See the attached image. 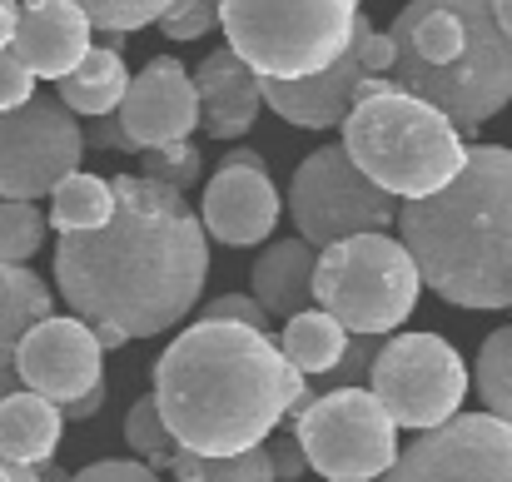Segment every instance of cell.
Returning <instances> with one entry per match:
<instances>
[{
    "instance_id": "1",
    "label": "cell",
    "mask_w": 512,
    "mask_h": 482,
    "mask_svg": "<svg viewBox=\"0 0 512 482\" xmlns=\"http://www.w3.org/2000/svg\"><path fill=\"white\" fill-rule=\"evenodd\" d=\"M115 219L95 234H60L55 284L75 319L155 338L184 319L209 279V234L189 199L145 174H115Z\"/></svg>"
},
{
    "instance_id": "2",
    "label": "cell",
    "mask_w": 512,
    "mask_h": 482,
    "mask_svg": "<svg viewBox=\"0 0 512 482\" xmlns=\"http://www.w3.org/2000/svg\"><path fill=\"white\" fill-rule=\"evenodd\" d=\"M155 403L184 453L234 458L264 448L289 413L314 403L279 338L244 323L199 319L155 358Z\"/></svg>"
},
{
    "instance_id": "3",
    "label": "cell",
    "mask_w": 512,
    "mask_h": 482,
    "mask_svg": "<svg viewBox=\"0 0 512 482\" xmlns=\"http://www.w3.org/2000/svg\"><path fill=\"white\" fill-rule=\"evenodd\" d=\"M403 249L453 309H512V150L473 145L458 179L398 209Z\"/></svg>"
},
{
    "instance_id": "4",
    "label": "cell",
    "mask_w": 512,
    "mask_h": 482,
    "mask_svg": "<svg viewBox=\"0 0 512 482\" xmlns=\"http://www.w3.org/2000/svg\"><path fill=\"white\" fill-rule=\"evenodd\" d=\"M393 85L443 110L463 135L483 130L512 100V35L493 0H408L393 25Z\"/></svg>"
},
{
    "instance_id": "5",
    "label": "cell",
    "mask_w": 512,
    "mask_h": 482,
    "mask_svg": "<svg viewBox=\"0 0 512 482\" xmlns=\"http://www.w3.org/2000/svg\"><path fill=\"white\" fill-rule=\"evenodd\" d=\"M343 150L383 194L413 204L458 179L468 164L463 130L433 110L428 100L388 85L378 95H363L343 120Z\"/></svg>"
},
{
    "instance_id": "6",
    "label": "cell",
    "mask_w": 512,
    "mask_h": 482,
    "mask_svg": "<svg viewBox=\"0 0 512 482\" xmlns=\"http://www.w3.org/2000/svg\"><path fill=\"white\" fill-rule=\"evenodd\" d=\"M358 0H224L229 50L259 80H309L339 65L358 35Z\"/></svg>"
},
{
    "instance_id": "7",
    "label": "cell",
    "mask_w": 512,
    "mask_h": 482,
    "mask_svg": "<svg viewBox=\"0 0 512 482\" xmlns=\"http://www.w3.org/2000/svg\"><path fill=\"white\" fill-rule=\"evenodd\" d=\"M418 289H423V274L413 254L403 249V239L393 234L343 239L319 254V269H314L319 309L334 314L348 333H368V338L403 328V319L418 309Z\"/></svg>"
},
{
    "instance_id": "8",
    "label": "cell",
    "mask_w": 512,
    "mask_h": 482,
    "mask_svg": "<svg viewBox=\"0 0 512 482\" xmlns=\"http://www.w3.org/2000/svg\"><path fill=\"white\" fill-rule=\"evenodd\" d=\"M294 433L309 473L324 482H383L398 463V423L373 398V388L314 393Z\"/></svg>"
},
{
    "instance_id": "9",
    "label": "cell",
    "mask_w": 512,
    "mask_h": 482,
    "mask_svg": "<svg viewBox=\"0 0 512 482\" xmlns=\"http://www.w3.org/2000/svg\"><path fill=\"white\" fill-rule=\"evenodd\" d=\"M289 219L304 244L319 254L358 234H383L398 219V199L383 194L343 145H324L294 169L289 179Z\"/></svg>"
},
{
    "instance_id": "10",
    "label": "cell",
    "mask_w": 512,
    "mask_h": 482,
    "mask_svg": "<svg viewBox=\"0 0 512 482\" xmlns=\"http://www.w3.org/2000/svg\"><path fill=\"white\" fill-rule=\"evenodd\" d=\"M368 388L398 428L428 433L458 418L468 398V368L443 333H393L383 338Z\"/></svg>"
},
{
    "instance_id": "11",
    "label": "cell",
    "mask_w": 512,
    "mask_h": 482,
    "mask_svg": "<svg viewBox=\"0 0 512 482\" xmlns=\"http://www.w3.org/2000/svg\"><path fill=\"white\" fill-rule=\"evenodd\" d=\"M85 155L80 120L60 105L35 95L30 105L0 115V199H40L55 194Z\"/></svg>"
},
{
    "instance_id": "12",
    "label": "cell",
    "mask_w": 512,
    "mask_h": 482,
    "mask_svg": "<svg viewBox=\"0 0 512 482\" xmlns=\"http://www.w3.org/2000/svg\"><path fill=\"white\" fill-rule=\"evenodd\" d=\"M383 482H512V423L493 413H458L418 433Z\"/></svg>"
},
{
    "instance_id": "13",
    "label": "cell",
    "mask_w": 512,
    "mask_h": 482,
    "mask_svg": "<svg viewBox=\"0 0 512 482\" xmlns=\"http://www.w3.org/2000/svg\"><path fill=\"white\" fill-rule=\"evenodd\" d=\"M15 373L30 393L65 408V403L105 388V348L85 319H55L50 314L15 348Z\"/></svg>"
},
{
    "instance_id": "14",
    "label": "cell",
    "mask_w": 512,
    "mask_h": 482,
    "mask_svg": "<svg viewBox=\"0 0 512 482\" xmlns=\"http://www.w3.org/2000/svg\"><path fill=\"white\" fill-rule=\"evenodd\" d=\"M199 219H204V234L229 244V249H249V244H264L274 234L279 189H274L269 169L254 150H229L224 155V164L204 184Z\"/></svg>"
},
{
    "instance_id": "15",
    "label": "cell",
    "mask_w": 512,
    "mask_h": 482,
    "mask_svg": "<svg viewBox=\"0 0 512 482\" xmlns=\"http://www.w3.org/2000/svg\"><path fill=\"white\" fill-rule=\"evenodd\" d=\"M120 125L130 135L135 150H165L179 145L199 130V90L194 75L174 60V55H155L135 80L130 95L120 105Z\"/></svg>"
},
{
    "instance_id": "16",
    "label": "cell",
    "mask_w": 512,
    "mask_h": 482,
    "mask_svg": "<svg viewBox=\"0 0 512 482\" xmlns=\"http://www.w3.org/2000/svg\"><path fill=\"white\" fill-rule=\"evenodd\" d=\"M363 25H368V15L358 20V35H363ZM358 35H353L348 55H343L339 65H329L324 75H309V80H264V105L279 120L299 125V130H334V125H343L348 110L358 105V85L368 80Z\"/></svg>"
},
{
    "instance_id": "17",
    "label": "cell",
    "mask_w": 512,
    "mask_h": 482,
    "mask_svg": "<svg viewBox=\"0 0 512 482\" xmlns=\"http://www.w3.org/2000/svg\"><path fill=\"white\" fill-rule=\"evenodd\" d=\"M90 15L75 0H25L20 25H15V55L30 65L35 80H65L80 70V60L95 50L90 45Z\"/></svg>"
},
{
    "instance_id": "18",
    "label": "cell",
    "mask_w": 512,
    "mask_h": 482,
    "mask_svg": "<svg viewBox=\"0 0 512 482\" xmlns=\"http://www.w3.org/2000/svg\"><path fill=\"white\" fill-rule=\"evenodd\" d=\"M194 90H199V125L214 140L249 135L264 110V80L229 45L204 55V65L194 70Z\"/></svg>"
},
{
    "instance_id": "19",
    "label": "cell",
    "mask_w": 512,
    "mask_h": 482,
    "mask_svg": "<svg viewBox=\"0 0 512 482\" xmlns=\"http://www.w3.org/2000/svg\"><path fill=\"white\" fill-rule=\"evenodd\" d=\"M314 269H319V249L304 239H279L259 254L254 264V299L264 304L269 319H299L309 314L314 299Z\"/></svg>"
},
{
    "instance_id": "20",
    "label": "cell",
    "mask_w": 512,
    "mask_h": 482,
    "mask_svg": "<svg viewBox=\"0 0 512 482\" xmlns=\"http://www.w3.org/2000/svg\"><path fill=\"white\" fill-rule=\"evenodd\" d=\"M60 433H65L60 403H50L30 388H20L15 398L0 403V458L25 463V468H45L60 448Z\"/></svg>"
},
{
    "instance_id": "21",
    "label": "cell",
    "mask_w": 512,
    "mask_h": 482,
    "mask_svg": "<svg viewBox=\"0 0 512 482\" xmlns=\"http://www.w3.org/2000/svg\"><path fill=\"white\" fill-rule=\"evenodd\" d=\"M130 80H135V75L125 70L120 50H115V45H95V50L80 60V70L60 80V105H65L70 115L110 120V115H120V105H125V95H130Z\"/></svg>"
},
{
    "instance_id": "22",
    "label": "cell",
    "mask_w": 512,
    "mask_h": 482,
    "mask_svg": "<svg viewBox=\"0 0 512 482\" xmlns=\"http://www.w3.org/2000/svg\"><path fill=\"white\" fill-rule=\"evenodd\" d=\"M50 289L25 264H0V358H15L25 333L50 319Z\"/></svg>"
},
{
    "instance_id": "23",
    "label": "cell",
    "mask_w": 512,
    "mask_h": 482,
    "mask_svg": "<svg viewBox=\"0 0 512 482\" xmlns=\"http://www.w3.org/2000/svg\"><path fill=\"white\" fill-rule=\"evenodd\" d=\"M348 328H343L334 314H324V309H309V314H299V319L284 323V338H279V348H284V358L309 378H324V373H334L343 358V348H348Z\"/></svg>"
},
{
    "instance_id": "24",
    "label": "cell",
    "mask_w": 512,
    "mask_h": 482,
    "mask_svg": "<svg viewBox=\"0 0 512 482\" xmlns=\"http://www.w3.org/2000/svg\"><path fill=\"white\" fill-rule=\"evenodd\" d=\"M115 219V184L100 174L75 169L55 194H50V229L60 234H95Z\"/></svg>"
},
{
    "instance_id": "25",
    "label": "cell",
    "mask_w": 512,
    "mask_h": 482,
    "mask_svg": "<svg viewBox=\"0 0 512 482\" xmlns=\"http://www.w3.org/2000/svg\"><path fill=\"white\" fill-rule=\"evenodd\" d=\"M165 473L174 482H279L264 448H249V453H234V458H199V453L174 448Z\"/></svg>"
},
{
    "instance_id": "26",
    "label": "cell",
    "mask_w": 512,
    "mask_h": 482,
    "mask_svg": "<svg viewBox=\"0 0 512 482\" xmlns=\"http://www.w3.org/2000/svg\"><path fill=\"white\" fill-rule=\"evenodd\" d=\"M473 383H478L488 413L503 418V423H512V323L508 328H493V333L483 338Z\"/></svg>"
},
{
    "instance_id": "27",
    "label": "cell",
    "mask_w": 512,
    "mask_h": 482,
    "mask_svg": "<svg viewBox=\"0 0 512 482\" xmlns=\"http://www.w3.org/2000/svg\"><path fill=\"white\" fill-rule=\"evenodd\" d=\"M95 30H105L110 40H125L130 30H145V25H160L165 10L174 0H75Z\"/></svg>"
},
{
    "instance_id": "28",
    "label": "cell",
    "mask_w": 512,
    "mask_h": 482,
    "mask_svg": "<svg viewBox=\"0 0 512 482\" xmlns=\"http://www.w3.org/2000/svg\"><path fill=\"white\" fill-rule=\"evenodd\" d=\"M45 244V219L35 204L0 199V264H25Z\"/></svg>"
},
{
    "instance_id": "29",
    "label": "cell",
    "mask_w": 512,
    "mask_h": 482,
    "mask_svg": "<svg viewBox=\"0 0 512 482\" xmlns=\"http://www.w3.org/2000/svg\"><path fill=\"white\" fill-rule=\"evenodd\" d=\"M125 443H130L150 468H165V463H170V453L179 448V443H174V433L165 428V418H160L155 393H150V398H140V403L130 408V418H125Z\"/></svg>"
},
{
    "instance_id": "30",
    "label": "cell",
    "mask_w": 512,
    "mask_h": 482,
    "mask_svg": "<svg viewBox=\"0 0 512 482\" xmlns=\"http://www.w3.org/2000/svg\"><path fill=\"white\" fill-rule=\"evenodd\" d=\"M140 174L145 179H155V184H170V189H194L199 179H204V155L189 145V140H179V145H165V150H140Z\"/></svg>"
},
{
    "instance_id": "31",
    "label": "cell",
    "mask_w": 512,
    "mask_h": 482,
    "mask_svg": "<svg viewBox=\"0 0 512 482\" xmlns=\"http://www.w3.org/2000/svg\"><path fill=\"white\" fill-rule=\"evenodd\" d=\"M378 353H383V338L353 333V338H348V348H343L339 368H334V373H324V378H319V388H329V393H339V388H363V378L373 373Z\"/></svg>"
},
{
    "instance_id": "32",
    "label": "cell",
    "mask_w": 512,
    "mask_h": 482,
    "mask_svg": "<svg viewBox=\"0 0 512 482\" xmlns=\"http://www.w3.org/2000/svg\"><path fill=\"white\" fill-rule=\"evenodd\" d=\"M219 10H224V0H174L160 20V30L170 40H204L219 25Z\"/></svg>"
},
{
    "instance_id": "33",
    "label": "cell",
    "mask_w": 512,
    "mask_h": 482,
    "mask_svg": "<svg viewBox=\"0 0 512 482\" xmlns=\"http://www.w3.org/2000/svg\"><path fill=\"white\" fill-rule=\"evenodd\" d=\"M35 100V75H30V65L15 55V50H0V115H10V110H20V105H30Z\"/></svg>"
},
{
    "instance_id": "34",
    "label": "cell",
    "mask_w": 512,
    "mask_h": 482,
    "mask_svg": "<svg viewBox=\"0 0 512 482\" xmlns=\"http://www.w3.org/2000/svg\"><path fill=\"white\" fill-rule=\"evenodd\" d=\"M204 319H214V323H244V328H259V333H269V314H264V304H259L254 294H219L214 304H204Z\"/></svg>"
},
{
    "instance_id": "35",
    "label": "cell",
    "mask_w": 512,
    "mask_h": 482,
    "mask_svg": "<svg viewBox=\"0 0 512 482\" xmlns=\"http://www.w3.org/2000/svg\"><path fill=\"white\" fill-rule=\"evenodd\" d=\"M264 453H269V468H274V478L299 482L304 473H309V458H304V448H299V433H269Z\"/></svg>"
},
{
    "instance_id": "36",
    "label": "cell",
    "mask_w": 512,
    "mask_h": 482,
    "mask_svg": "<svg viewBox=\"0 0 512 482\" xmlns=\"http://www.w3.org/2000/svg\"><path fill=\"white\" fill-rule=\"evenodd\" d=\"M70 482H160V473L150 463H135V458H100V463L80 468Z\"/></svg>"
},
{
    "instance_id": "37",
    "label": "cell",
    "mask_w": 512,
    "mask_h": 482,
    "mask_svg": "<svg viewBox=\"0 0 512 482\" xmlns=\"http://www.w3.org/2000/svg\"><path fill=\"white\" fill-rule=\"evenodd\" d=\"M358 50H363V70H368V75H393V65H398V50H393V35H388V30H373V25H363V35H358Z\"/></svg>"
},
{
    "instance_id": "38",
    "label": "cell",
    "mask_w": 512,
    "mask_h": 482,
    "mask_svg": "<svg viewBox=\"0 0 512 482\" xmlns=\"http://www.w3.org/2000/svg\"><path fill=\"white\" fill-rule=\"evenodd\" d=\"M85 145H90V150H135L120 120H100V125H90V130H85Z\"/></svg>"
},
{
    "instance_id": "39",
    "label": "cell",
    "mask_w": 512,
    "mask_h": 482,
    "mask_svg": "<svg viewBox=\"0 0 512 482\" xmlns=\"http://www.w3.org/2000/svg\"><path fill=\"white\" fill-rule=\"evenodd\" d=\"M100 408H105V388H95V393H85V398L65 403L60 413H65V423H85V418H95Z\"/></svg>"
},
{
    "instance_id": "40",
    "label": "cell",
    "mask_w": 512,
    "mask_h": 482,
    "mask_svg": "<svg viewBox=\"0 0 512 482\" xmlns=\"http://www.w3.org/2000/svg\"><path fill=\"white\" fill-rule=\"evenodd\" d=\"M15 25H20V5L15 0H0V50L15 45Z\"/></svg>"
},
{
    "instance_id": "41",
    "label": "cell",
    "mask_w": 512,
    "mask_h": 482,
    "mask_svg": "<svg viewBox=\"0 0 512 482\" xmlns=\"http://www.w3.org/2000/svg\"><path fill=\"white\" fill-rule=\"evenodd\" d=\"M25 383H20V373H15V358H0V403L5 398H15Z\"/></svg>"
},
{
    "instance_id": "42",
    "label": "cell",
    "mask_w": 512,
    "mask_h": 482,
    "mask_svg": "<svg viewBox=\"0 0 512 482\" xmlns=\"http://www.w3.org/2000/svg\"><path fill=\"white\" fill-rule=\"evenodd\" d=\"M0 482H45L35 468H25V463H10V458H0Z\"/></svg>"
},
{
    "instance_id": "43",
    "label": "cell",
    "mask_w": 512,
    "mask_h": 482,
    "mask_svg": "<svg viewBox=\"0 0 512 482\" xmlns=\"http://www.w3.org/2000/svg\"><path fill=\"white\" fill-rule=\"evenodd\" d=\"M493 10H498V25L512 35V0H493Z\"/></svg>"
}]
</instances>
